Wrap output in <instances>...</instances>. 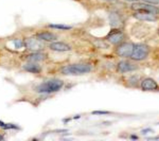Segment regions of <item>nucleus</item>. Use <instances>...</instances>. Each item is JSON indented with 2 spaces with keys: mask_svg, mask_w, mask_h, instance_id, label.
Segmentation results:
<instances>
[{
  "mask_svg": "<svg viewBox=\"0 0 159 141\" xmlns=\"http://www.w3.org/2000/svg\"><path fill=\"white\" fill-rule=\"evenodd\" d=\"M91 69V67L89 65L76 64L64 67L62 69V73L66 75H80L90 72Z\"/></svg>",
  "mask_w": 159,
  "mask_h": 141,
  "instance_id": "1",
  "label": "nucleus"
},
{
  "mask_svg": "<svg viewBox=\"0 0 159 141\" xmlns=\"http://www.w3.org/2000/svg\"><path fill=\"white\" fill-rule=\"evenodd\" d=\"M64 86V82L61 80L54 79L49 80L37 87V91L41 93H51L61 90Z\"/></svg>",
  "mask_w": 159,
  "mask_h": 141,
  "instance_id": "2",
  "label": "nucleus"
},
{
  "mask_svg": "<svg viewBox=\"0 0 159 141\" xmlns=\"http://www.w3.org/2000/svg\"><path fill=\"white\" fill-rule=\"evenodd\" d=\"M131 9L135 12H146L154 14H159V8L155 5L141 2L132 3L131 5Z\"/></svg>",
  "mask_w": 159,
  "mask_h": 141,
  "instance_id": "3",
  "label": "nucleus"
},
{
  "mask_svg": "<svg viewBox=\"0 0 159 141\" xmlns=\"http://www.w3.org/2000/svg\"><path fill=\"white\" fill-rule=\"evenodd\" d=\"M149 48L144 44H134V48L131 58L134 60H142L145 59L149 55Z\"/></svg>",
  "mask_w": 159,
  "mask_h": 141,
  "instance_id": "4",
  "label": "nucleus"
},
{
  "mask_svg": "<svg viewBox=\"0 0 159 141\" xmlns=\"http://www.w3.org/2000/svg\"><path fill=\"white\" fill-rule=\"evenodd\" d=\"M124 38V33L120 29L116 28H112L106 36V39L112 44H121Z\"/></svg>",
  "mask_w": 159,
  "mask_h": 141,
  "instance_id": "5",
  "label": "nucleus"
},
{
  "mask_svg": "<svg viewBox=\"0 0 159 141\" xmlns=\"http://www.w3.org/2000/svg\"><path fill=\"white\" fill-rule=\"evenodd\" d=\"M134 48V44L131 43H124L119 44L116 50V54L121 57H131Z\"/></svg>",
  "mask_w": 159,
  "mask_h": 141,
  "instance_id": "6",
  "label": "nucleus"
},
{
  "mask_svg": "<svg viewBox=\"0 0 159 141\" xmlns=\"http://www.w3.org/2000/svg\"><path fill=\"white\" fill-rule=\"evenodd\" d=\"M149 28L144 23H136L131 29V33L137 38H142L150 32Z\"/></svg>",
  "mask_w": 159,
  "mask_h": 141,
  "instance_id": "7",
  "label": "nucleus"
},
{
  "mask_svg": "<svg viewBox=\"0 0 159 141\" xmlns=\"http://www.w3.org/2000/svg\"><path fill=\"white\" fill-rule=\"evenodd\" d=\"M109 25L112 28L120 29L123 25L121 16L116 11L111 12L108 16Z\"/></svg>",
  "mask_w": 159,
  "mask_h": 141,
  "instance_id": "8",
  "label": "nucleus"
},
{
  "mask_svg": "<svg viewBox=\"0 0 159 141\" xmlns=\"http://www.w3.org/2000/svg\"><path fill=\"white\" fill-rule=\"evenodd\" d=\"M133 17L139 21L146 22H155L158 19L157 14L146 12H135Z\"/></svg>",
  "mask_w": 159,
  "mask_h": 141,
  "instance_id": "9",
  "label": "nucleus"
},
{
  "mask_svg": "<svg viewBox=\"0 0 159 141\" xmlns=\"http://www.w3.org/2000/svg\"><path fill=\"white\" fill-rule=\"evenodd\" d=\"M24 45L28 49L32 50H39L43 48L44 44L41 42L40 39H34V38H28L26 39L24 42Z\"/></svg>",
  "mask_w": 159,
  "mask_h": 141,
  "instance_id": "10",
  "label": "nucleus"
},
{
  "mask_svg": "<svg viewBox=\"0 0 159 141\" xmlns=\"http://www.w3.org/2000/svg\"><path fill=\"white\" fill-rule=\"evenodd\" d=\"M137 69V66L128 61H121L117 64V70L121 73H126Z\"/></svg>",
  "mask_w": 159,
  "mask_h": 141,
  "instance_id": "11",
  "label": "nucleus"
},
{
  "mask_svg": "<svg viewBox=\"0 0 159 141\" xmlns=\"http://www.w3.org/2000/svg\"><path fill=\"white\" fill-rule=\"evenodd\" d=\"M49 47L51 50L57 52H68L71 50V47L62 42H54L50 44Z\"/></svg>",
  "mask_w": 159,
  "mask_h": 141,
  "instance_id": "12",
  "label": "nucleus"
},
{
  "mask_svg": "<svg viewBox=\"0 0 159 141\" xmlns=\"http://www.w3.org/2000/svg\"><path fill=\"white\" fill-rule=\"evenodd\" d=\"M141 88L145 91H152L158 88L157 82L152 78H146L141 83Z\"/></svg>",
  "mask_w": 159,
  "mask_h": 141,
  "instance_id": "13",
  "label": "nucleus"
},
{
  "mask_svg": "<svg viewBox=\"0 0 159 141\" xmlns=\"http://www.w3.org/2000/svg\"><path fill=\"white\" fill-rule=\"evenodd\" d=\"M37 37L40 40H43V41L47 42H54L57 39V35L48 31L38 33L37 34Z\"/></svg>",
  "mask_w": 159,
  "mask_h": 141,
  "instance_id": "14",
  "label": "nucleus"
},
{
  "mask_svg": "<svg viewBox=\"0 0 159 141\" xmlns=\"http://www.w3.org/2000/svg\"><path fill=\"white\" fill-rule=\"evenodd\" d=\"M46 55L43 53H34L29 55L27 57V58L30 62H35L42 61V60L46 58Z\"/></svg>",
  "mask_w": 159,
  "mask_h": 141,
  "instance_id": "15",
  "label": "nucleus"
},
{
  "mask_svg": "<svg viewBox=\"0 0 159 141\" xmlns=\"http://www.w3.org/2000/svg\"><path fill=\"white\" fill-rule=\"evenodd\" d=\"M24 69L32 73H39L41 71V67L35 64H28L24 66Z\"/></svg>",
  "mask_w": 159,
  "mask_h": 141,
  "instance_id": "16",
  "label": "nucleus"
},
{
  "mask_svg": "<svg viewBox=\"0 0 159 141\" xmlns=\"http://www.w3.org/2000/svg\"><path fill=\"white\" fill-rule=\"evenodd\" d=\"M49 27L53 29H59V30H70L72 28L70 26L65 25V24H51L49 25Z\"/></svg>",
  "mask_w": 159,
  "mask_h": 141,
  "instance_id": "17",
  "label": "nucleus"
},
{
  "mask_svg": "<svg viewBox=\"0 0 159 141\" xmlns=\"http://www.w3.org/2000/svg\"><path fill=\"white\" fill-rule=\"evenodd\" d=\"M91 113H92V114H94V115H105V114H109L110 112L107 111L98 110V111H94Z\"/></svg>",
  "mask_w": 159,
  "mask_h": 141,
  "instance_id": "18",
  "label": "nucleus"
},
{
  "mask_svg": "<svg viewBox=\"0 0 159 141\" xmlns=\"http://www.w3.org/2000/svg\"><path fill=\"white\" fill-rule=\"evenodd\" d=\"M142 2L146 3L153 5H159V0H141Z\"/></svg>",
  "mask_w": 159,
  "mask_h": 141,
  "instance_id": "19",
  "label": "nucleus"
},
{
  "mask_svg": "<svg viewBox=\"0 0 159 141\" xmlns=\"http://www.w3.org/2000/svg\"><path fill=\"white\" fill-rule=\"evenodd\" d=\"M14 46L17 49L21 48L23 46V43L19 40H16L14 41Z\"/></svg>",
  "mask_w": 159,
  "mask_h": 141,
  "instance_id": "20",
  "label": "nucleus"
},
{
  "mask_svg": "<svg viewBox=\"0 0 159 141\" xmlns=\"http://www.w3.org/2000/svg\"><path fill=\"white\" fill-rule=\"evenodd\" d=\"M5 129H17V127L12 124H6L5 127L3 128Z\"/></svg>",
  "mask_w": 159,
  "mask_h": 141,
  "instance_id": "21",
  "label": "nucleus"
},
{
  "mask_svg": "<svg viewBox=\"0 0 159 141\" xmlns=\"http://www.w3.org/2000/svg\"><path fill=\"white\" fill-rule=\"evenodd\" d=\"M102 1L107 2V3H117L119 0H102Z\"/></svg>",
  "mask_w": 159,
  "mask_h": 141,
  "instance_id": "22",
  "label": "nucleus"
},
{
  "mask_svg": "<svg viewBox=\"0 0 159 141\" xmlns=\"http://www.w3.org/2000/svg\"><path fill=\"white\" fill-rule=\"evenodd\" d=\"M152 130L151 129H150V128H147V129H144V130L142 131V132H143V134H146V133H148V132H152Z\"/></svg>",
  "mask_w": 159,
  "mask_h": 141,
  "instance_id": "23",
  "label": "nucleus"
},
{
  "mask_svg": "<svg viewBox=\"0 0 159 141\" xmlns=\"http://www.w3.org/2000/svg\"><path fill=\"white\" fill-rule=\"evenodd\" d=\"M138 136H137L136 135H134V134H132L131 135V139H133V140H137L138 139Z\"/></svg>",
  "mask_w": 159,
  "mask_h": 141,
  "instance_id": "24",
  "label": "nucleus"
},
{
  "mask_svg": "<svg viewBox=\"0 0 159 141\" xmlns=\"http://www.w3.org/2000/svg\"><path fill=\"white\" fill-rule=\"evenodd\" d=\"M124 1L125 2H130V3H135V2H139V0H124Z\"/></svg>",
  "mask_w": 159,
  "mask_h": 141,
  "instance_id": "25",
  "label": "nucleus"
},
{
  "mask_svg": "<svg viewBox=\"0 0 159 141\" xmlns=\"http://www.w3.org/2000/svg\"><path fill=\"white\" fill-rule=\"evenodd\" d=\"M5 123H4L3 121H0V127H2V128H4L5 127Z\"/></svg>",
  "mask_w": 159,
  "mask_h": 141,
  "instance_id": "26",
  "label": "nucleus"
},
{
  "mask_svg": "<svg viewBox=\"0 0 159 141\" xmlns=\"http://www.w3.org/2000/svg\"><path fill=\"white\" fill-rule=\"evenodd\" d=\"M3 139H4V137L2 135L0 134V140H3Z\"/></svg>",
  "mask_w": 159,
  "mask_h": 141,
  "instance_id": "27",
  "label": "nucleus"
},
{
  "mask_svg": "<svg viewBox=\"0 0 159 141\" xmlns=\"http://www.w3.org/2000/svg\"><path fill=\"white\" fill-rule=\"evenodd\" d=\"M157 34H158V35H159V28H158V30H157Z\"/></svg>",
  "mask_w": 159,
  "mask_h": 141,
  "instance_id": "28",
  "label": "nucleus"
},
{
  "mask_svg": "<svg viewBox=\"0 0 159 141\" xmlns=\"http://www.w3.org/2000/svg\"><path fill=\"white\" fill-rule=\"evenodd\" d=\"M76 1H79V0H76Z\"/></svg>",
  "mask_w": 159,
  "mask_h": 141,
  "instance_id": "29",
  "label": "nucleus"
}]
</instances>
